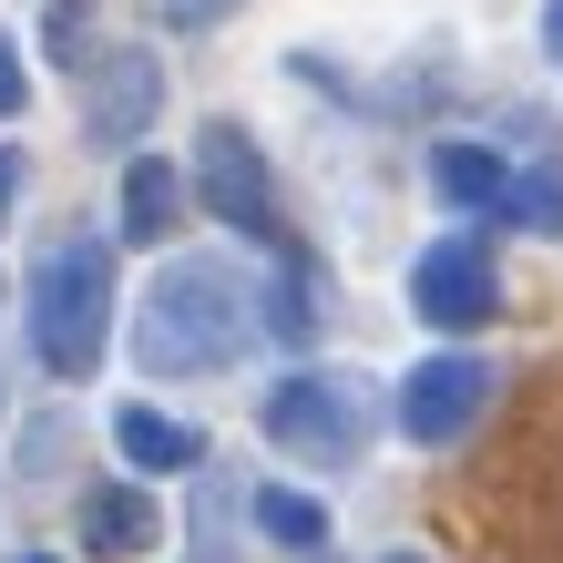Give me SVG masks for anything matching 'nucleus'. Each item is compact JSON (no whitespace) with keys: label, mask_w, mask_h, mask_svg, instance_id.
Segmentation results:
<instances>
[{"label":"nucleus","mask_w":563,"mask_h":563,"mask_svg":"<svg viewBox=\"0 0 563 563\" xmlns=\"http://www.w3.org/2000/svg\"><path fill=\"white\" fill-rule=\"evenodd\" d=\"M31 349L52 379H92L113 349V246L103 236H52L31 256Z\"/></svg>","instance_id":"f03ea898"},{"label":"nucleus","mask_w":563,"mask_h":563,"mask_svg":"<svg viewBox=\"0 0 563 563\" xmlns=\"http://www.w3.org/2000/svg\"><path fill=\"white\" fill-rule=\"evenodd\" d=\"M73 533H82V553H154L164 543V503L144 482H82L73 492Z\"/></svg>","instance_id":"6e6552de"},{"label":"nucleus","mask_w":563,"mask_h":563,"mask_svg":"<svg viewBox=\"0 0 563 563\" xmlns=\"http://www.w3.org/2000/svg\"><path fill=\"white\" fill-rule=\"evenodd\" d=\"M21 103H31V73H21V42L0 31V123H21Z\"/></svg>","instance_id":"dca6fc26"},{"label":"nucleus","mask_w":563,"mask_h":563,"mask_svg":"<svg viewBox=\"0 0 563 563\" xmlns=\"http://www.w3.org/2000/svg\"><path fill=\"white\" fill-rule=\"evenodd\" d=\"M42 31H52V52L82 73V31H92V0H52V21H42Z\"/></svg>","instance_id":"2eb2a0df"},{"label":"nucleus","mask_w":563,"mask_h":563,"mask_svg":"<svg viewBox=\"0 0 563 563\" xmlns=\"http://www.w3.org/2000/svg\"><path fill=\"white\" fill-rule=\"evenodd\" d=\"M379 563H420V553H379Z\"/></svg>","instance_id":"aec40b11"},{"label":"nucleus","mask_w":563,"mask_h":563,"mask_svg":"<svg viewBox=\"0 0 563 563\" xmlns=\"http://www.w3.org/2000/svg\"><path fill=\"white\" fill-rule=\"evenodd\" d=\"M267 441L297 451L308 472H349L369 451V379L358 369H297L267 389Z\"/></svg>","instance_id":"7ed1b4c3"},{"label":"nucleus","mask_w":563,"mask_h":563,"mask_svg":"<svg viewBox=\"0 0 563 563\" xmlns=\"http://www.w3.org/2000/svg\"><path fill=\"white\" fill-rule=\"evenodd\" d=\"M246 512H256V533H277V543H297V553L328 543V503H308V492H287V482H256Z\"/></svg>","instance_id":"f8f14e48"},{"label":"nucleus","mask_w":563,"mask_h":563,"mask_svg":"<svg viewBox=\"0 0 563 563\" xmlns=\"http://www.w3.org/2000/svg\"><path fill=\"white\" fill-rule=\"evenodd\" d=\"M482 410H492V369H482V358H461V349L420 358V369L400 379V430H410L420 451H451Z\"/></svg>","instance_id":"423d86ee"},{"label":"nucleus","mask_w":563,"mask_h":563,"mask_svg":"<svg viewBox=\"0 0 563 563\" xmlns=\"http://www.w3.org/2000/svg\"><path fill=\"white\" fill-rule=\"evenodd\" d=\"M430 185H441L461 216H492V225H512V185H522V175H512L503 154H482V144H441V154H430Z\"/></svg>","instance_id":"1a4fd4ad"},{"label":"nucleus","mask_w":563,"mask_h":563,"mask_svg":"<svg viewBox=\"0 0 563 563\" xmlns=\"http://www.w3.org/2000/svg\"><path fill=\"white\" fill-rule=\"evenodd\" d=\"M73 82H82V134L92 144H144V123L164 113V62L134 52V42L103 52V62H82Z\"/></svg>","instance_id":"0eeeda50"},{"label":"nucleus","mask_w":563,"mask_h":563,"mask_svg":"<svg viewBox=\"0 0 563 563\" xmlns=\"http://www.w3.org/2000/svg\"><path fill=\"white\" fill-rule=\"evenodd\" d=\"M195 185H206V206L225 225H246L256 246L287 256V216H277V185H267V154H256L236 123H206V144H195Z\"/></svg>","instance_id":"20e7f679"},{"label":"nucleus","mask_w":563,"mask_h":563,"mask_svg":"<svg viewBox=\"0 0 563 563\" xmlns=\"http://www.w3.org/2000/svg\"><path fill=\"white\" fill-rule=\"evenodd\" d=\"M113 441H123L134 472H195V461H206V430H185V420H164V410H123Z\"/></svg>","instance_id":"9b49d317"},{"label":"nucleus","mask_w":563,"mask_h":563,"mask_svg":"<svg viewBox=\"0 0 563 563\" xmlns=\"http://www.w3.org/2000/svg\"><path fill=\"white\" fill-rule=\"evenodd\" d=\"M11 195H21V154L0 144V206H11Z\"/></svg>","instance_id":"a211bd4d"},{"label":"nucleus","mask_w":563,"mask_h":563,"mask_svg":"<svg viewBox=\"0 0 563 563\" xmlns=\"http://www.w3.org/2000/svg\"><path fill=\"white\" fill-rule=\"evenodd\" d=\"M246 349V287L216 267V256H175L154 267L144 308H134V358L154 379H195V369H225Z\"/></svg>","instance_id":"f257e3e1"},{"label":"nucleus","mask_w":563,"mask_h":563,"mask_svg":"<svg viewBox=\"0 0 563 563\" xmlns=\"http://www.w3.org/2000/svg\"><path fill=\"white\" fill-rule=\"evenodd\" d=\"M256 328H267L277 349H297V339L318 328V308H308V256H297V246H287V267H277V287H267V318H256Z\"/></svg>","instance_id":"ddd939ff"},{"label":"nucleus","mask_w":563,"mask_h":563,"mask_svg":"<svg viewBox=\"0 0 563 563\" xmlns=\"http://www.w3.org/2000/svg\"><path fill=\"white\" fill-rule=\"evenodd\" d=\"M512 225H543V236H563V164H553V154L512 185Z\"/></svg>","instance_id":"4468645a"},{"label":"nucleus","mask_w":563,"mask_h":563,"mask_svg":"<svg viewBox=\"0 0 563 563\" xmlns=\"http://www.w3.org/2000/svg\"><path fill=\"white\" fill-rule=\"evenodd\" d=\"M216 11H225V0H164V21H175V31H206Z\"/></svg>","instance_id":"f3484780"},{"label":"nucleus","mask_w":563,"mask_h":563,"mask_svg":"<svg viewBox=\"0 0 563 563\" xmlns=\"http://www.w3.org/2000/svg\"><path fill=\"white\" fill-rule=\"evenodd\" d=\"M175 225H185V175H175V164H123V236H134V246H164V236H175Z\"/></svg>","instance_id":"9d476101"},{"label":"nucleus","mask_w":563,"mask_h":563,"mask_svg":"<svg viewBox=\"0 0 563 563\" xmlns=\"http://www.w3.org/2000/svg\"><path fill=\"white\" fill-rule=\"evenodd\" d=\"M410 308L430 328H482L492 308H503V277H492V246L482 236H430L410 256Z\"/></svg>","instance_id":"39448f33"},{"label":"nucleus","mask_w":563,"mask_h":563,"mask_svg":"<svg viewBox=\"0 0 563 563\" xmlns=\"http://www.w3.org/2000/svg\"><path fill=\"white\" fill-rule=\"evenodd\" d=\"M21 563H52V553H21Z\"/></svg>","instance_id":"412c9836"},{"label":"nucleus","mask_w":563,"mask_h":563,"mask_svg":"<svg viewBox=\"0 0 563 563\" xmlns=\"http://www.w3.org/2000/svg\"><path fill=\"white\" fill-rule=\"evenodd\" d=\"M543 42H553V52H563V0H543Z\"/></svg>","instance_id":"6ab92c4d"}]
</instances>
